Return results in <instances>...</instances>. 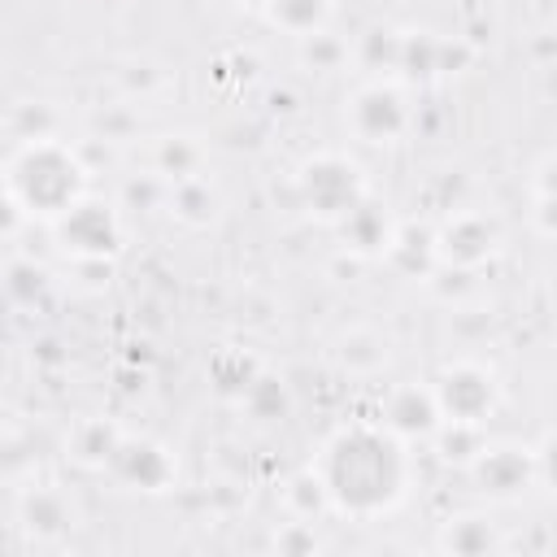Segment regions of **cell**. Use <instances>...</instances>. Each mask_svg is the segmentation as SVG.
<instances>
[{"instance_id": "7", "label": "cell", "mask_w": 557, "mask_h": 557, "mask_svg": "<svg viewBox=\"0 0 557 557\" xmlns=\"http://www.w3.org/2000/svg\"><path fill=\"white\" fill-rule=\"evenodd\" d=\"M466 470H470L474 487L492 500H518L540 479V461L527 444H483Z\"/></svg>"}, {"instance_id": "3", "label": "cell", "mask_w": 557, "mask_h": 557, "mask_svg": "<svg viewBox=\"0 0 557 557\" xmlns=\"http://www.w3.org/2000/svg\"><path fill=\"white\" fill-rule=\"evenodd\" d=\"M296 187H300L305 209L322 222H339L357 200H366V178H361L357 161H348L339 152L309 157L296 174Z\"/></svg>"}, {"instance_id": "13", "label": "cell", "mask_w": 557, "mask_h": 557, "mask_svg": "<svg viewBox=\"0 0 557 557\" xmlns=\"http://www.w3.org/2000/svg\"><path fill=\"white\" fill-rule=\"evenodd\" d=\"M339 235L357 248V252H387L392 248V239H396V231H392V218L366 196V200H357L339 222Z\"/></svg>"}, {"instance_id": "1", "label": "cell", "mask_w": 557, "mask_h": 557, "mask_svg": "<svg viewBox=\"0 0 557 557\" xmlns=\"http://www.w3.org/2000/svg\"><path fill=\"white\" fill-rule=\"evenodd\" d=\"M313 479L326 492V505L344 518L370 522L392 513L413 487L409 440L383 422H344L326 435L313 457Z\"/></svg>"}, {"instance_id": "6", "label": "cell", "mask_w": 557, "mask_h": 557, "mask_svg": "<svg viewBox=\"0 0 557 557\" xmlns=\"http://www.w3.org/2000/svg\"><path fill=\"white\" fill-rule=\"evenodd\" d=\"M409 122H413V109H409L405 91L392 83H361L344 104V126L361 144H374V148L396 144L409 131Z\"/></svg>"}, {"instance_id": "17", "label": "cell", "mask_w": 557, "mask_h": 557, "mask_svg": "<svg viewBox=\"0 0 557 557\" xmlns=\"http://www.w3.org/2000/svg\"><path fill=\"white\" fill-rule=\"evenodd\" d=\"M431 444L440 448L444 461L470 466V457H474L487 440H483V426H474V422H448V418H444V422L431 431Z\"/></svg>"}, {"instance_id": "9", "label": "cell", "mask_w": 557, "mask_h": 557, "mask_svg": "<svg viewBox=\"0 0 557 557\" xmlns=\"http://www.w3.org/2000/svg\"><path fill=\"white\" fill-rule=\"evenodd\" d=\"M117 483H126L131 492H165L174 483V461L161 444L152 440H135V435H122L109 453V466H104Z\"/></svg>"}, {"instance_id": "19", "label": "cell", "mask_w": 557, "mask_h": 557, "mask_svg": "<svg viewBox=\"0 0 557 557\" xmlns=\"http://www.w3.org/2000/svg\"><path fill=\"white\" fill-rule=\"evenodd\" d=\"M300 48H305V57H309L318 70H335V61H339V57H348V48H344V44H335L326 30L305 35V39H300Z\"/></svg>"}, {"instance_id": "5", "label": "cell", "mask_w": 557, "mask_h": 557, "mask_svg": "<svg viewBox=\"0 0 557 557\" xmlns=\"http://www.w3.org/2000/svg\"><path fill=\"white\" fill-rule=\"evenodd\" d=\"M52 231L61 248L74 252L78 261H104L122 248V218L109 200H96V196H78L65 213L52 218Z\"/></svg>"}, {"instance_id": "8", "label": "cell", "mask_w": 557, "mask_h": 557, "mask_svg": "<svg viewBox=\"0 0 557 557\" xmlns=\"http://www.w3.org/2000/svg\"><path fill=\"white\" fill-rule=\"evenodd\" d=\"M500 248V226L483 213H457L444 222L440 235H431V252L453 270H474Z\"/></svg>"}, {"instance_id": "12", "label": "cell", "mask_w": 557, "mask_h": 557, "mask_svg": "<svg viewBox=\"0 0 557 557\" xmlns=\"http://www.w3.org/2000/svg\"><path fill=\"white\" fill-rule=\"evenodd\" d=\"M435 544L444 553H457V557H487V553L505 548V535L487 513H457V518H448L440 527Z\"/></svg>"}, {"instance_id": "15", "label": "cell", "mask_w": 557, "mask_h": 557, "mask_svg": "<svg viewBox=\"0 0 557 557\" xmlns=\"http://www.w3.org/2000/svg\"><path fill=\"white\" fill-rule=\"evenodd\" d=\"M170 213L187 226H209L218 218V191L209 187V178L191 174V178H178L174 191H170Z\"/></svg>"}, {"instance_id": "2", "label": "cell", "mask_w": 557, "mask_h": 557, "mask_svg": "<svg viewBox=\"0 0 557 557\" xmlns=\"http://www.w3.org/2000/svg\"><path fill=\"white\" fill-rule=\"evenodd\" d=\"M4 191L22 209V218L52 222L78 196H87V165L78 161L74 148L48 139V135H35V139H26L9 157V165H4Z\"/></svg>"}, {"instance_id": "11", "label": "cell", "mask_w": 557, "mask_h": 557, "mask_svg": "<svg viewBox=\"0 0 557 557\" xmlns=\"http://www.w3.org/2000/svg\"><path fill=\"white\" fill-rule=\"evenodd\" d=\"M22 527L35 540H61V535H70L78 527V505H74V496L65 487H52V483L30 487L22 496Z\"/></svg>"}, {"instance_id": "18", "label": "cell", "mask_w": 557, "mask_h": 557, "mask_svg": "<svg viewBox=\"0 0 557 557\" xmlns=\"http://www.w3.org/2000/svg\"><path fill=\"white\" fill-rule=\"evenodd\" d=\"M200 157H205L200 144H191L187 135H165L157 144V174L170 178V183L191 178V174H200Z\"/></svg>"}, {"instance_id": "4", "label": "cell", "mask_w": 557, "mask_h": 557, "mask_svg": "<svg viewBox=\"0 0 557 557\" xmlns=\"http://www.w3.org/2000/svg\"><path fill=\"white\" fill-rule=\"evenodd\" d=\"M431 396H435V405H440V418L483 426V422L496 413V405H500V383H496V374H492L487 366H479V361H453V366H444V370L435 374Z\"/></svg>"}, {"instance_id": "16", "label": "cell", "mask_w": 557, "mask_h": 557, "mask_svg": "<svg viewBox=\"0 0 557 557\" xmlns=\"http://www.w3.org/2000/svg\"><path fill=\"white\" fill-rule=\"evenodd\" d=\"M117 440H122V431H113L109 422L91 418V422H83V426L74 431L70 453H74L78 466H87V470H104V466H109V453H113Z\"/></svg>"}, {"instance_id": "10", "label": "cell", "mask_w": 557, "mask_h": 557, "mask_svg": "<svg viewBox=\"0 0 557 557\" xmlns=\"http://www.w3.org/2000/svg\"><path fill=\"white\" fill-rule=\"evenodd\" d=\"M379 422H383L387 431H396L400 440H431V431H435L444 418H440V405H435L431 387L400 383V387L383 400Z\"/></svg>"}, {"instance_id": "14", "label": "cell", "mask_w": 557, "mask_h": 557, "mask_svg": "<svg viewBox=\"0 0 557 557\" xmlns=\"http://www.w3.org/2000/svg\"><path fill=\"white\" fill-rule=\"evenodd\" d=\"M257 13H261L270 26H278V30L296 35V39H305V35H313V30H326V22H331V13H335V0H257Z\"/></svg>"}]
</instances>
